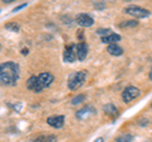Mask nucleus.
I'll return each mask as SVG.
<instances>
[{
	"label": "nucleus",
	"mask_w": 152,
	"mask_h": 142,
	"mask_svg": "<svg viewBox=\"0 0 152 142\" xmlns=\"http://www.w3.org/2000/svg\"><path fill=\"white\" fill-rule=\"evenodd\" d=\"M20 69L17 62L7 61L0 65V83L5 86H14L19 80Z\"/></svg>",
	"instance_id": "1"
},
{
	"label": "nucleus",
	"mask_w": 152,
	"mask_h": 142,
	"mask_svg": "<svg viewBox=\"0 0 152 142\" xmlns=\"http://www.w3.org/2000/svg\"><path fill=\"white\" fill-rule=\"evenodd\" d=\"M85 81H86V72L85 71H75L69 76L67 86L70 90L76 91L83 86Z\"/></svg>",
	"instance_id": "2"
},
{
	"label": "nucleus",
	"mask_w": 152,
	"mask_h": 142,
	"mask_svg": "<svg viewBox=\"0 0 152 142\" xmlns=\"http://www.w3.org/2000/svg\"><path fill=\"white\" fill-rule=\"evenodd\" d=\"M53 75L50 74V72H42L38 75V79H37V86L34 89V93H41L43 89L48 88L50 85L53 83Z\"/></svg>",
	"instance_id": "3"
},
{
	"label": "nucleus",
	"mask_w": 152,
	"mask_h": 142,
	"mask_svg": "<svg viewBox=\"0 0 152 142\" xmlns=\"http://www.w3.org/2000/svg\"><path fill=\"white\" fill-rule=\"evenodd\" d=\"M124 13L128 14V15H131V17L137 18V19H142V18H147V17L151 15V12H148L147 9L141 8V7H136V5L127 7L124 9Z\"/></svg>",
	"instance_id": "4"
},
{
	"label": "nucleus",
	"mask_w": 152,
	"mask_h": 142,
	"mask_svg": "<svg viewBox=\"0 0 152 142\" xmlns=\"http://www.w3.org/2000/svg\"><path fill=\"white\" fill-rule=\"evenodd\" d=\"M137 97H140V90L136 86H127L122 93V99L124 103H129Z\"/></svg>",
	"instance_id": "5"
},
{
	"label": "nucleus",
	"mask_w": 152,
	"mask_h": 142,
	"mask_svg": "<svg viewBox=\"0 0 152 142\" xmlns=\"http://www.w3.org/2000/svg\"><path fill=\"white\" fill-rule=\"evenodd\" d=\"M77 59V53H76V45H70L65 47L64 51V61L69 64L75 62V60Z\"/></svg>",
	"instance_id": "6"
},
{
	"label": "nucleus",
	"mask_w": 152,
	"mask_h": 142,
	"mask_svg": "<svg viewBox=\"0 0 152 142\" xmlns=\"http://www.w3.org/2000/svg\"><path fill=\"white\" fill-rule=\"evenodd\" d=\"M95 113H96V111H95L91 105H86V107H84L76 112V118H77V119H81V121H85V119H89L90 117L95 116Z\"/></svg>",
	"instance_id": "7"
},
{
	"label": "nucleus",
	"mask_w": 152,
	"mask_h": 142,
	"mask_svg": "<svg viewBox=\"0 0 152 142\" xmlns=\"http://www.w3.org/2000/svg\"><path fill=\"white\" fill-rule=\"evenodd\" d=\"M47 123L48 126L53 127V128H62L65 124V116H51L47 118Z\"/></svg>",
	"instance_id": "8"
},
{
	"label": "nucleus",
	"mask_w": 152,
	"mask_h": 142,
	"mask_svg": "<svg viewBox=\"0 0 152 142\" xmlns=\"http://www.w3.org/2000/svg\"><path fill=\"white\" fill-rule=\"evenodd\" d=\"M76 23H77L80 27L86 28V27H91L94 24V19L89 15V14L83 13V14H79V15L76 17Z\"/></svg>",
	"instance_id": "9"
},
{
	"label": "nucleus",
	"mask_w": 152,
	"mask_h": 142,
	"mask_svg": "<svg viewBox=\"0 0 152 142\" xmlns=\"http://www.w3.org/2000/svg\"><path fill=\"white\" fill-rule=\"evenodd\" d=\"M88 51H89V47L85 42H79L76 45V53H77V60L79 61H84L88 56Z\"/></svg>",
	"instance_id": "10"
},
{
	"label": "nucleus",
	"mask_w": 152,
	"mask_h": 142,
	"mask_svg": "<svg viewBox=\"0 0 152 142\" xmlns=\"http://www.w3.org/2000/svg\"><path fill=\"white\" fill-rule=\"evenodd\" d=\"M103 111H104V113H105L107 116L112 117L113 119H115V118H118V116H119V111H118V108L114 105L113 103H108L107 105H104Z\"/></svg>",
	"instance_id": "11"
},
{
	"label": "nucleus",
	"mask_w": 152,
	"mask_h": 142,
	"mask_svg": "<svg viewBox=\"0 0 152 142\" xmlns=\"http://www.w3.org/2000/svg\"><path fill=\"white\" fill-rule=\"evenodd\" d=\"M121 41V36L117 34V33H112V34H109L107 37H102V42L103 43H108L109 46L110 45H117V42Z\"/></svg>",
	"instance_id": "12"
},
{
	"label": "nucleus",
	"mask_w": 152,
	"mask_h": 142,
	"mask_svg": "<svg viewBox=\"0 0 152 142\" xmlns=\"http://www.w3.org/2000/svg\"><path fill=\"white\" fill-rule=\"evenodd\" d=\"M108 53L109 55H112V56H122L123 55V48L122 47H119L118 45H110V46H108Z\"/></svg>",
	"instance_id": "13"
},
{
	"label": "nucleus",
	"mask_w": 152,
	"mask_h": 142,
	"mask_svg": "<svg viewBox=\"0 0 152 142\" xmlns=\"http://www.w3.org/2000/svg\"><path fill=\"white\" fill-rule=\"evenodd\" d=\"M57 138L56 136H50V135H42L33 141V142H56Z\"/></svg>",
	"instance_id": "14"
},
{
	"label": "nucleus",
	"mask_w": 152,
	"mask_h": 142,
	"mask_svg": "<svg viewBox=\"0 0 152 142\" xmlns=\"http://www.w3.org/2000/svg\"><path fill=\"white\" fill-rule=\"evenodd\" d=\"M132 141H133V136L131 133H122L115 138V142H132Z\"/></svg>",
	"instance_id": "15"
},
{
	"label": "nucleus",
	"mask_w": 152,
	"mask_h": 142,
	"mask_svg": "<svg viewBox=\"0 0 152 142\" xmlns=\"http://www.w3.org/2000/svg\"><path fill=\"white\" fill-rule=\"evenodd\" d=\"M37 79H38V76H31L27 80V88L29 89V90L34 91V89L37 86Z\"/></svg>",
	"instance_id": "16"
},
{
	"label": "nucleus",
	"mask_w": 152,
	"mask_h": 142,
	"mask_svg": "<svg viewBox=\"0 0 152 142\" xmlns=\"http://www.w3.org/2000/svg\"><path fill=\"white\" fill-rule=\"evenodd\" d=\"M85 99H86V95H85V94H77L76 97H74L71 99V104H72V105H77L80 103H84Z\"/></svg>",
	"instance_id": "17"
},
{
	"label": "nucleus",
	"mask_w": 152,
	"mask_h": 142,
	"mask_svg": "<svg viewBox=\"0 0 152 142\" xmlns=\"http://www.w3.org/2000/svg\"><path fill=\"white\" fill-rule=\"evenodd\" d=\"M138 26V22L137 20H126V22H122L119 27L121 28H128V27H137Z\"/></svg>",
	"instance_id": "18"
},
{
	"label": "nucleus",
	"mask_w": 152,
	"mask_h": 142,
	"mask_svg": "<svg viewBox=\"0 0 152 142\" xmlns=\"http://www.w3.org/2000/svg\"><path fill=\"white\" fill-rule=\"evenodd\" d=\"M112 29L110 28H99V29L96 31V34H99V36H102V37H107V36H109V34H112Z\"/></svg>",
	"instance_id": "19"
},
{
	"label": "nucleus",
	"mask_w": 152,
	"mask_h": 142,
	"mask_svg": "<svg viewBox=\"0 0 152 142\" xmlns=\"http://www.w3.org/2000/svg\"><path fill=\"white\" fill-rule=\"evenodd\" d=\"M5 29L17 33V32H19V26L15 24V23H10V24H7V26H5Z\"/></svg>",
	"instance_id": "20"
},
{
	"label": "nucleus",
	"mask_w": 152,
	"mask_h": 142,
	"mask_svg": "<svg viewBox=\"0 0 152 142\" xmlns=\"http://www.w3.org/2000/svg\"><path fill=\"white\" fill-rule=\"evenodd\" d=\"M94 8H96L98 10H103L105 8V4L104 3H94Z\"/></svg>",
	"instance_id": "21"
},
{
	"label": "nucleus",
	"mask_w": 152,
	"mask_h": 142,
	"mask_svg": "<svg viewBox=\"0 0 152 142\" xmlns=\"http://www.w3.org/2000/svg\"><path fill=\"white\" fill-rule=\"evenodd\" d=\"M26 7H27V3H24V4H20V5H18L17 8H14V10H13V12H18V10H20V9L26 8Z\"/></svg>",
	"instance_id": "22"
},
{
	"label": "nucleus",
	"mask_w": 152,
	"mask_h": 142,
	"mask_svg": "<svg viewBox=\"0 0 152 142\" xmlns=\"http://www.w3.org/2000/svg\"><path fill=\"white\" fill-rule=\"evenodd\" d=\"M22 55H23V56H27V55H28V50H27V48H23V50H22Z\"/></svg>",
	"instance_id": "23"
},
{
	"label": "nucleus",
	"mask_w": 152,
	"mask_h": 142,
	"mask_svg": "<svg viewBox=\"0 0 152 142\" xmlns=\"http://www.w3.org/2000/svg\"><path fill=\"white\" fill-rule=\"evenodd\" d=\"M94 142H104V138H103V137H99V138H96Z\"/></svg>",
	"instance_id": "24"
},
{
	"label": "nucleus",
	"mask_w": 152,
	"mask_h": 142,
	"mask_svg": "<svg viewBox=\"0 0 152 142\" xmlns=\"http://www.w3.org/2000/svg\"><path fill=\"white\" fill-rule=\"evenodd\" d=\"M148 76H150V80H152V67H151L150 72H148Z\"/></svg>",
	"instance_id": "25"
},
{
	"label": "nucleus",
	"mask_w": 152,
	"mask_h": 142,
	"mask_svg": "<svg viewBox=\"0 0 152 142\" xmlns=\"http://www.w3.org/2000/svg\"><path fill=\"white\" fill-rule=\"evenodd\" d=\"M151 108H152V103H151Z\"/></svg>",
	"instance_id": "26"
}]
</instances>
